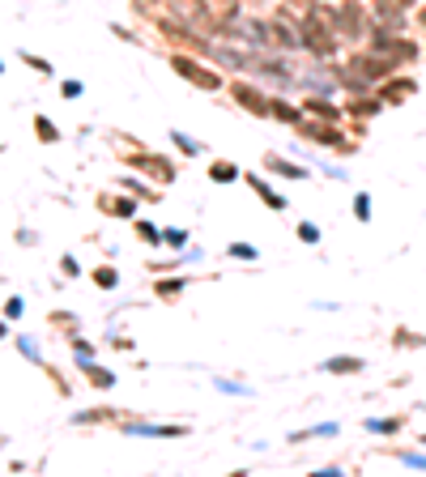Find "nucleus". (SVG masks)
<instances>
[{"label": "nucleus", "mask_w": 426, "mask_h": 477, "mask_svg": "<svg viewBox=\"0 0 426 477\" xmlns=\"http://www.w3.org/2000/svg\"><path fill=\"white\" fill-rule=\"evenodd\" d=\"M171 68L180 72L184 81H192V86H200V90H222V77L209 68V64H200V60H192V56H184V52H175L171 56Z\"/></svg>", "instance_id": "obj_1"}, {"label": "nucleus", "mask_w": 426, "mask_h": 477, "mask_svg": "<svg viewBox=\"0 0 426 477\" xmlns=\"http://www.w3.org/2000/svg\"><path fill=\"white\" fill-rule=\"evenodd\" d=\"M371 52L384 56V60H392V64H409V60L418 56V47H414V39H405V35H375V39H371Z\"/></svg>", "instance_id": "obj_2"}, {"label": "nucleus", "mask_w": 426, "mask_h": 477, "mask_svg": "<svg viewBox=\"0 0 426 477\" xmlns=\"http://www.w3.org/2000/svg\"><path fill=\"white\" fill-rule=\"evenodd\" d=\"M231 94H235V103H239L243 111H252V115H260V119H264V115H273V98H269L264 90H256L252 81H235V86H231Z\"/></svg>", "instance_id": "obj_3"}, {"label": "nucleus", "mask_w": 426, "mask_h": 477, "mask_svg": "<svg viewBox=\"0 0 426 477\" xmlns=\"http://www.w3.org/2000/svg\"><path fill=\"white\" fill-rule=\"evenodd\" d=\"M337 30H341L345 39L367 35V9L358 5V0H341V5H337Z\"/></svg>", "instance_id": "obj_4"}, {"label": "nucleus", "mask_w": 426, "mask_h": 477, "mask_svg": "<svg viewBox=\"0 0 426 477\" xmlns=\"http://www.w3.org/2000/svg\"><path fill=\"white\" fill-rule=\"evenodd\" d=\"M298 137L303 141H320V145H333V149H345V137L341 128L329 119V124H316V119H298Z\"/></svg>", "instance_id": "obj_5"}, {"label": "nucleus", "mask_w": 426, "mask_h": 477, "mask_svg": "<svg viewBox=\"0 0 426 477\" xmlns=\"http://www.w3.org/2000/svg\"><path fill=\"white\" fill-rule=\"evenodd\" d=\"M133 166H137V171H145V175H154L158 184H175V162H171V158H162V154H145V149H137Z\"/></svg>", "instance_id": "obj_6"}, {"label": "nucleus", "mask_w": 426, "mask_h": 477, "mask_svg": "<svg viewBox=\"0 0 426 477\" xmlns=\"http://www.w3.org/2000/svg\"><path fill=\"white\" fill-rule=\"evenodd\" d=\"M200 9L209 13V26L213 30H226L231 21L239 17V0H200Z\"/></svg>", "instance_id": "obj_7"}, {"label": "nucleus", "mask_w": 426, "mask_h": 477, "mask_svg": "<svg viewBox=\"0 0 426 477\" xmlns=\"http://www.w3.org/2000/svg\"><path fill=\"white\" fill-rule=\"evenodd\" d=\"M414 90H418L414 77H388V81H380V90H375V94H380L384 103H405Z\"/></svg>", "instance_id": "obj_8"}, {"label": "nucleus", "mask_w": 426, "mask_h": 477, "mask_svg": "<svg viewBox=\"0 0 426 477\" xmlns=\"http://www.w3.org/2000/svg\"><path fill=\"white\" fill-rule=\"evenodd\" d=\"M98 209H103L107 217H137V200L133 196H103Z\"/></svg>", "instance_id": "obj_9"}, {"label": "nucleus", "mask_w": 426, "mask_h": 477, "mask_svg": "<svg viewBox=\"0 0 426 477\" xmlns=\"http://www.w3.org/2000/svg\"><path fill=\"white\" fill-rule=\"evenodd\" d=\"M247 184H252V192H256V196L264 200V205H269V209H286V205H290V200H286L282 192H273V188H269V184L260 179V175H247Z\"/></svg>", "instance_id": "obj_10"}, {"label": "nucleus", "mask_w": 426, "mask_h": 477, "mask_svg": "<svg viewBox=\"0 0 426 477\" xmlns=\"http://www.w3.org/2000/svg\"><path fill=\"white\" fill-rule=\"evenodd\" d=\"M367 362L362 358H354V354H337V358H329V362H324L320 371H329V375H358Z\"/></svg>", "instance_id": "obj_11"}, {"label": "nucleus", "mask_w": 426, "mask_h": 477, "mask_svg": "<svg viewBox=\"0 0 426 477\" xmlns=\"http://www.w3.org/2000/svg\"><path fill=\"white\" fill-rule=\"evenodd\" d=\"M264 166H269L273 175H286V179H307V171H303V166H294V162H286V158H278V154H269Z\"/></svg>", "instance_id": "obj_12"}, {"label": "nucleus", "mask_w": 426, "mask_h": 477, "mask_svg": "<svg viewBox=\"0 0 426 477\" xmlns=\"http://www.w3.org/2000/svg\"><path fill=\"white\" fill-rule=\"evenodd\" d=\"M264 39H269V43H278V47H294V43H303L298 35H290V30L282 26V21H264Z\"/></svg>", "instance_id": "obj_13"}, {"label": "nucleus", "mask_w": 426, "mask_h": 477, "mask_svg": "<svg viewBox=\"0 0 426 477\" xmlns=\"http://www.w3.org/2000/svg\"><path fill=\"white\" fill-rule=\"evenodd\" d=\"M209 179H213V184H235V179H239V166L226 162V158H217V162L209 166Z\"/></svg>", "instance_id": "obj_14"}, {"label": "nucleus", "mask_w": 426, "mask_h": 477, "mask_svg": "<svg viewBox=\"0 0 426 477\" xmlns=\"http://www.w3.org/2000/svg\"><path fill=\"white\" fill-rule=\"evenodd\" d=\"M303 111H316V115H324V119H341V107H333V103H324V98H303Z\"/></svg>", "instance_id": "obj_15"}, {"label": "nucleus", "mask_w": 426, "mask_h": 477, "mask_svg": "<svg viewBox=\"0 0 426 477\" xmlns=\"http://www.w3.org/2000/svg\"><path fill=\"white\" fill-rule=\"evenodd\" d=\"M400 426H405L400 418H380V422H375V418H367V431H371V435H396Z\"/></svg>", "instance_id": "obj_16"}, {"label": "nucleus", "mask_w": 426, "mask_h": 477, "mask_svg": "<svg viewBox=\"0 0 426 477\" xmlns=\"http://www.w3.org/2000/svg\"><path fill=\"white\" fill-rule=\"evenodd\" d=\"M35 133H39V141L43 145H56L60 141V133H56V124L47 119V115H35Z\"/></svg>", "instance_id": "obj_17"}, {"label": "nucleus", "mask_w": 426, "mask_h": 477, "mask_svg": "<svg viewBox=\"0 0 426 477\" xmlns=\"http://www.w3.org/2000/svg\"><path fill=\"white\" fill-rule=\"evenodd\" d=\"M94 286H98V290H115V286H119V273L107 269V264H103V269H94Z\"/></svg>", "instance_id": "obj_18"}, {"label": "nucleus", "mask_w": 426, "mask_h": 477, "mask_svg": "<svg viewBox=\"0 0 426 477\" xmlns=\"http://www.w3.org/2000/svg\"><path fill=\"white\" fill-rule=\"evenodd\" d=\"M392 345H396V349H405V345H414V349H422V345H426V337H422V333H409V329H396V337H392Z\"/></svg>", "instance_id": "obj_19"}, {"label": "nucleus", "mask_w": 426, "mask_h": 477, "mask_svg": "<svg viewBox=\"0 0 426 477\" xmlns=\"http://www.w3.org/2000/svg\"><path fill=\"white\" fill-rule=\"evenodd\" d=\"M180 290H184V282H180V278H158V286H154V294H158V298H175Z\"/></svg>", "instance_id": "obj_20"}, {"label": "nucleus", "mask_w": 426, "mask_h": 477, "mask_svg": "<svg viewBox=\"0 0 426 477\" xmlns=\"http://www.w3.org/2000/svg\"><path fill=\"white\" fill-rule=\"evenodd\" d=\"M86 371H90V384H94V388H111V384H115V375L103 371V367H90V362H86Z\"/></svg>", "instance_id": "obj_21"}, {"label": "nucleus", "mask_w": 426, "mask_h": 477, "mask_svg": "<svg viewBox=\"0 0 426 477\" xmlns=\"http://www.w3.org/2000/svg\"><path fill=\"white\" fill-rule=\"evenodd\" d=\"M354 217H358V222H371V196H367V192L354 196Z\"/></svg>", "instance_id": "obj_22"}, {"label": "nucleus", "mask_w": 426, "mask_h": 477, "mask_svg": "<svg viewBox=\"0 0 426 477\" xmlns=\"http://www.w3.org/2000/svg\"><path fill=\"white\" fill-rule=\"evenodd\" d=\"M298 239H303V243H320V226L316 222H298Z\"/></svg>", "instance_id": "obj_23"}, {"label": "nucleus", "mask_w": 426, "mask_h": 477, "mask_svg": "<svg viewBox=\"0 0 426 477\" xmlns=\"http://www.w3.org/2000/svg\"><path fill=\"white\" fill-rule=\"evenodd\" d=\"M273 115L286 119V124H298V111H294V107H286V103H278V98H273Z\"/></svg>", "instance_id": "obj_24"}, {"label": "nucleus", "mask_w": 426, "mask_h": 477, "mask_svg": "<svg viewBox=\"0 0 426 477\" xmlns=\"http://www.w3.org/2000/svg\"><path fill=\"white\" fill-rule=\"evenodd\" d=\"M231 256L235 260H256V247L252 243H231Z\"/></svg>", "instance_id": "obj_25"}, {"label": "nucleus", "mask_w": 426, "mask_h": 477, "mask_svg": "<svg viewBox=\"0 0 426 477\" xmlns=\"http://www.w3.org/2000/svg\"><path fill=\"white\" fill-rule=\"evenodd\" d=\"M111 418H115L111 409H90V413H77V422H81V426H86V422H111Z\"/></svg>", "instance_id": "obj_26"}, {"label": "nucleus", "mask_w": 426, "mask_h": 477, "mask_svg": "<svg viewBox=\"0 0 426 477\" xmlns=\"http://www.w3.org/2000/svg\"><path fill=\"white\" fill-rule=\"evenodd\" d=\"M137 235H141L145 243H162V231H154L149 222H137Z\"/></svg>", "instance_id": "obj_27"}, {"label": "nucleus", "mask_w": 426, "mask_h": 477, "mask_svg": "<svg viewBox=\"0 0 426 477\" xmlns=\"http://www.w3.org/2000/svg\"><path fill=\"white\" fill-rule=\"evenodd\" d=\"M21 60H26V64H30L35 72H52V64H47L43 56H30V52H21Z\"/></svg>", "instance_id": "obj_28"}, {"label": "nucleus", "mask_w": 426, "mask_h": 477, "mask_svg": "<svg viewBox=\"0 0 426 477\" xmlns=\"http://www.w3.org/2000/svg\"><path fill=\"white\" fill-rule=\"evenodd\" d=\"M162 239H166L171 247H184V243H188V235H184V231H175V226H171V231H162Z\"/></svg>", "instance_id": "obj_29"}, {"label": "nucleus", "mask_w": 426, "mask_h": 477, "mask_svg": "<svg viewBox=\"0 0 426 477\" xmlns=\"http://www.w3.org/2000/svg\"><path fill=\"white\" fill-rule=\"evenodd\" d=\"M400 460L414 465V469H426V456H422V451H400Z\"/></svg>", "instance_id": "obj_30"}, {"label": "nucleus", "mask_w": 426, "mask_h": 477, "mask_svg": "<svg viewBox=\"0 0 426 477\" xmlns=\"http://www.w3.org/2000/svg\"><path fill=\"white\" fill-rule=\"evenodd\" d=\"M21 307H26L21 298H9V303H5V315H9V320H17V315H21Z\"/></svg>", "instance_id": "obj_31"}, {"label": "nucleus", "mask_w": 426, "mask_h": 477, "mask_svg": "<svg viewBox=\"0 0 426 477\" xmlns=\"http://www.w3.org/2000/svg\"><path fill=\"white\" fill-rule=\"evenodd\" d=\"M171 137H175V145H180L184 154H196V141H188V137H180V133H171Z\"/></svg>", "instance_id": "obj_32"}, {"label": "nucleus", "mask_w": 426, "mask_h": 477, "mask_svg": "<svg viewBox=\"0 0 426 477\" xmlns=\"http://www.w3.org/2000/svg\"><path fill=\"white\" fill-rule=\"evenodd\" d=\"M60 269L68 273V278H77V273H81V269H77V260H72V256H64V260H60Z\"/></svg>", "instance_id": "obj_33"}, {"label": "nucleus", "mask_w": 426, "mask_h": 477, "mask_svg": "<svg viewBox=\"0 0 426 477\" xmlns=\"http://www.w3.org/2000/svg\"><path fill=\"white\" fill-rule=\"evenodd\" d=\"M81 94V81H64V98H77Z\"/></svg>", "instance_id": "obj_34"}, {"label": "nucleus", "mask_w": 426, "mask_h": 477, "mask_svg": "<svg viewBox=\"0 0 426 477\" xmlns=\"http://www.w3.org/2000/svg\"><path fill=\"white\" fill-rule=\"evenodd\" d=\"M5 337H9V324H5V320H0V341H5Z\"/></svg>", "instance_id": "obj_35"}, {"label": "nucleus", "mask_w": 426, "mask_h": 477, "mask_svg": "<svg viewBox=\"0 0 426 477\" xmlns=\"http://www.w3.org/2000/svg\"><path fill=\"white\" fill-rule=\"evenodd\" d=\"M290 5H303V9H311V5H316V0H290Z\"/></svg>", "instance_id": "obj_36"}, {"label": "nucleus", "mask_w": 426, "mask_h": 477, "mask_svg": "<svg viewBox=\"0 0 426 477\" xmlns=\"http://www.w3.org/2000/svg\"><path fill=\"white\" fill-rule=\"evenodd\" d=\"M0 72H5V60H0Z\"/></svg>", "instance_id": "obj_37"}, {"label": "nucleus", "mask_w": 426, "mask_h": 477, "mask_svg": "<svg viewBox=\"0 0 426 477\" xmlns=\"http://www.w3.org/2000/svg\"><path fill=\"white\" fill-rule=\"evenodd\" d=\"M422 443H426V435H422Z\"/></svg>", "instance_id": "obj_38"}]
</instances>
